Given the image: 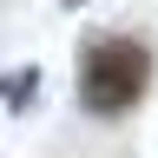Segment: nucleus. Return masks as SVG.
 I'll return each instance as SVG.
<instances>
[{
  "label": "nucleus",
  "instance_id": "obj_1",
  "mask_svg": "<svg viewBox=\"0 0 158 158\" xmlns=\"http://www.w3.org/2000/svg\"><path fill=\"white\" fill-rule=\"evenodd\" d=\"M145 86H152V53L138 40L112 33V40H92L79 53V106L86 112L118 118V112H132L145 99Z\"/></svg>",
  "mask_w": 158,
  "mask_h": 158
},
{
  "label": "nucleus",
  "instance_id": "obj_2",
  "mask_svg": "<svg viewBox=\"0 0 158 158\" xmlns=\"http://www.w3.org/2000/svg\"><path fill=\"white\" fill-rule=\"evenodd\" d=\"M33 99H40V66H13L7 79H0V106L7 112H27Z\"/></svg>",
  "mask_w": 158,
  "mask_h": 158
}]
</instances>
